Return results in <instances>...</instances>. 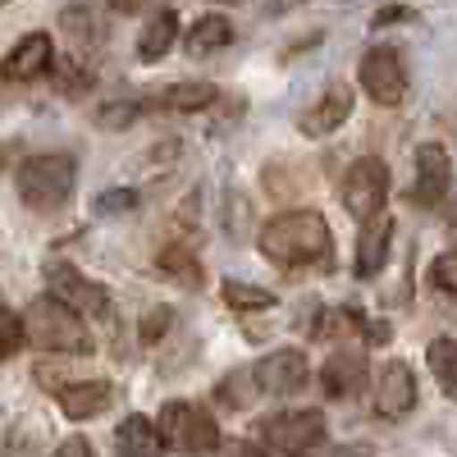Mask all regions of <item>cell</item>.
<instances>
[{"label": "cell", "instance_id": "1f68e13d", "mask_svg": "<svg viewBox=\"0 0 457 457\" xmlns=\"http://www.w3.org/2000/svg\"><path fill=\"white\" fill-rule=\"evenodd\" d=\"M398 19H416L407 5H385V10H379L375 14V28H385V23H398Z\"/></svg>", "mask_w": 457, "mask_h": 457}, {"label": "cell", "instance_id": "7a4b0ae2", "mask_svg": "<svg viewBox=\"0 0 457 457\" xmlns=\"http://www.w3.org/2000/svg\"><path fill=\"white\" fill-rule=\"evenodd\" d=\"M28 338L42 353L55 357H87L92 353V334L83 325V312H73L64 297H37L28 307Z\"/></svg>", "mask_w": 457, "mask_h": 457}, {"label": "cell", "instance_id": "9c48e42d", "mask_svg": "<svg viewBox=\"0 0 457 457\" xmlns=\"http://www.w3.org/2000/svg\"><path fill=\"white\" fill-rule=\"evenodd\" d=\"M252 370H256V385H261L265 394H297L302 385H307V375H312L307 353H297V348H275V353H265Z\"/></svg>", "mask_w": 457, "mask_h": 457}, {"label": "cell", "instance_id": "484cf974", "mask_svg": "<svg viewBox=\"0 0 457 457\" xmlns=\"http://www.w3.org/2000/svg\"><path fill=\"white\" fill-rule=\"evenodd\" d=\"M55 79H60V87H64L69 96H79V92H87V87L96 83V73H92L79 55H64V60H55Z\"/></svg>", "mask_w": 457, "mask_h": 457}, {"label": "cell", "instance_id": "836d02e7", "mask_svg": "<svg viewBox=\"0 0 457 457\" xmlns=\"http://www.w3.org/2000/svg\"><path fill=\"white\" fill-rule=\"evenodd\" d=\"M297 5H307V0H270V5H265V14H288V10H297Z\"/></svg>", "mask_w": 457, "mask_h": 457}, {"label": "cell", "instance_id": "d590c367", "mask_svg": "<svg viewBox=\"0 0 457 457\" xmlns=\"http://www.w3.org/2000/svg\"><path fill=\"white\" fill-rule=\"evenodd\" d=\"M215 5H238V0H215Z\"/></svg>", "mask_w": 457, "mask_h": 457}, {"label": "cell", "instance_id": "8992f818", "mask_svg": "<svg viewBox=\"0 0 457 457\" xmlns=\"http://www.w3.org/2000/svg\"><path fill=\"white\" fill-rule=\"evenodd\" d=\"M385 197H389V170L385 161L375 156H361L348 165V174H343V206H348L353 220H370L385 211Z\"/></svg>", "mask_w": 457, "mask_h": 457}, {"label": "cell", "instance_id": "7402d4cb", "mask_svg": "<svg viewBox=\"0 0 457 457\" xmlns=\"http://www.w3.org/2000/svg\"><path fill=\"white\" fill-rule=\"evenodd\" d=\"M426 361H430V375L439 379L444 398L457 403V343L453 338H435L430 348H426Z\"/></svg>", "mask_w": 457, "mask_h": 457}, {"label": "cell", "instance_id": "4dcf8cb0", "mask_svg": "<svg viewBox=\"0 0 457 457\" xmlns=\"http://www.w3.org/2000/svg\"><path fill=\"white\" fill-rule=\"evenodd\" d=\"M170 325H174V312H170V307H151V312L142 316V338L156 343L161 334H170Z\"/></svg>", "mask_w": 457, "mask_h": 457}, {"label": "cell", "instance_id": "83f0119b", "mask_svg": "<svg viewBox=\"0 0 457 457\" xmlns=\"http://www.w3.org/2000/svg\"><path fill=\"white\" fill-rule=\"evenodd\" d=\"M142 110H151V105H142V101H114V105H101V110H96V124L110 129V133H114V129H129Z\"/></svg>", "mask_w": 457, "mask_h": 457}, {"label": "cell", "instance_id": "5bb4252c", "mask_svg": "<svg viewBox=\"0 0 457 457\" xmlns=\"http://www.w3.org/2000/svg\"><path fill=\"white\" fill-rule=\"evenodd\" d=\"M320 385L329 398H357L366 389V353H357V348L329 353L320 366Z\"/></svg>", "mask_w": 457, "mask_h": 457}, {"label": "cell", "instance_id": "e0dca14e", "mask_svg": "<svg viewBox=\"0 0 457 457\" xmlns=\"http://www.w3.org/2000/svg\"><path fill=\"white\" fill-rule=\"evenodd\" d=\"M234 46V23H228L224 14H202L193 23V32L183 37V51L193 55V60H206L215 51H228Z\"/></svg>", "mask_w": 457, "mask_h": 457}, {"label": "cell", "instance_id": "f1b7e54d", "mask_svg": "<svg viewBox=\"0 0 457 457\" xmlns=\"http://www.w3.org/2000/svg\"><path fill=\"white\" fill-rule=\"evenodd\" d=\"M101 220H114V215H129V211H137V193L133 187H110V193H101L96 197V206H92Z\"/></svg>", "mask_w": 457, "mask_h": 457}, {"label": "cell", "instance_id": "74e56055", "mask_svg": "<svg viewBox=\"0 0 457 457\" xmlns=\"http://www.w3.org/2000/svg\"><path fill=\"white\" fill-rule=\"evenodd\" d=\"M0 5H5V0H0Z\"/></svg>", "mask_w": 457, "mask_h": 457}, {"label": "cell", "instance_id": "3957f363", "mask_svg": "<svg viewBox=\"0 0 457 457\" xmlns=\"http://www.w3.org/2000/svg\"><path fill=\"white\" fill-rule=\"evenodd\" d=\"M19 197L23 206L32 211H60L69 197H73V183H79V165H73V156H28L19 165Z\"/></svg>", "mask_w": 457, "mask_h": 457}, {"label": "cell", "instance_id": "8d00e7d4", "mask_svg": "<svg viewBox=\"0 0 457 457\" xmlns=\"http://www.w3.org/2000/svg\"><path fill=\"white\" fill-rule=\"evenodd\" d=\"M338 5H348V0H338Z\"/></svg>", "mask_w": 457, "mask_h": 457}, {"label": "cell", "instance_id": "cb8c5ba5", "mask_svg": "<svg viewBox=\"0 0 457 457\" xmlns=\"http://www.w3.org/2000/svg\"><path fill=\"white\" fill-rule=\"evenodd\" d=\"M220 297H224L238 316H247V312H270V307H275V293H270V288H256V284H243V279H224Z\"/></svg>", "mask_w": 457, "mask_h": 457}, {"label": "cell", "instance_id": "e575fe53", "mask_svg": "<svg viewBox=\"0 0 457 457\" xmlns=\"http://www.w3.org/2000/svg\"><path fill=\"white\" fill-rule=\"evenodd\" d=\"M110 10H114V14H137L142 0H110Z\"/></svg>", "mask_w": 457, "mask_h": 457}, {"label": "cell", "instance_id": "ac0fdd59", "mask_svg": "<svg viewBox=\"0 0 457 457\" xmlns=\"http://www.w3.org/2000/svg\"><path fill=\"white\" fill-rule=\"evenodd\" d=\"M156 265H161V275L174 279L179 288H202V256L187 243H165L156 252Z\"/></svg>", "mask_w": 457, "mask_h": 457}, {"label": "cell", "instance_id": "4fadbf2b", "mask_svg": "<svg viewBox=\"0 0 457 457\" xmlns=\"http://www.w3.org/2000/svg\"><path fill=\"white\" fill-rule=\"evenodd\" d=\"M51 64H55L51 37H46V32H28V37H19V42L10 46L5 64H0V73H5L10 83H32V79H42Z\"/></svg>", "mask_w": 457, "mask_h": 457}, {"label": "cell", "instance_id": "5b68a950", "mask_svg": "<svg viewBox=\"0 0 457 457\" xmlns=\"http://www.w3.org/2000/svg\"><path fill=\"white\" fill-rule=\"evenodd\" d=\"M265 453H312L325 439V416L302 407V411H275L256 426Z\"/></svg>", "mask_w": 457, "mask_h": 457}, {"label": "cell", "instance_id": "ffe728a7", "mask_svg": "<svg viewBox=\"0 0 457 457\" xmlns=\"http://www.w3.org/2000/svg\"><path fill=\"white\" fill-rule=\"evenodd\" d=\"M220 101V87L211 83H174L165 87L156 101H146L151 110H179V114H197V110H211Z\"/></svg>", "mask_w": 457, "mask_h": 457}, {"label": "cell", "instance_id": "603a6c76", "mask_svg": "<svg viewBox=\"0 0 457 457\" xmlns=\"http://www.w3.org/2000/svg\"><path fill=\"white\" fill-rule=\"evenodd\" d=\"M256 370H228L224 379H220V385H215V398H220V407H228V411H243L252 398H256Z\"/></svg>", "mask_w": 457, "mask_h": 457}, {"label": "cell", "instance_id": "4316f807", "mask_svg": "<svg viewBox=\"0 0 457 457\" xmlns=\"http://www.w3.org/2000/svg\"><path fill=\"white\" fill-rule=\"evenodd\" d=\"M23 338H28V320H19V312L10 307H0V361L14 357L23 348Z\"/></svg>", "mask_w": 457, "mask_h": 457}, {"label": "cell", "instance_id": "6da1fadb", "mask_svg": "<svg viewBox=\"0 0 457 457\" xmlns=\"http://www.w3.org/2000/svg\"><path fill=\"white\" fill-rule=\"evenodd\" d=\"M334 252L329 224L320 211H284L261 228V256L279 265V270H307V265H325Z\"/></svg>", "mask_w": 457, "mask_h": 457}, {"label": "cell", "instance_id": "44dd1931", "mask_svg": "<svg viewBox=\"0 0 457 457\" xmlns=\"http://www.w3.org/2000/svg\"><path fill=\"white\" fill-rule=\"evenodd\" d=\"M114 448L120 453H161L165 439H161L156 421H146L142 411H129L120 421V430H114Z\"/></svg>", "mask_w": 457, "mask_h": 457}, {"label": "cell", "instance_id": "9a60e30c", "mask_svg": "<svg viewBox=\"0 0 457 457\" xmlns=\"http://www.w3.org/2000/svg\"><path fill=\"white\" fill-rule=\"evenodd\" d=\"M389 238H394V220L379 211L370 220H361V238H357V261H353V270L357 279H375L379 270H385V261H389Z\"/></svg>", "mask_w": 457, "mask_h": 457}, {"label": "cell", "instance_id": "d6a6232c", "mask_svg": "<svg viewBox=\"0 0 457 457\" xmlns=\"http://www.w3.org/2000/svg\"><path fill=\"white\" fill-rule=\"evenodd\" d=\"M60 453H64V457H92V444H87V439H64Z\"/></svg>", "mask_w": 457, "mask_h": 457}, {"label": "cell", "instance_id": "52a82bcc", "mask_svg": "<svg viewBox=\"0 0 457 457\" xmlns=\"http://www.w3.org/2000/svg\"><path fill=\"white\" fill-rule=\"evenodd\" d=\"M361 87L379 105H398L407 96V69L394 46H370L361 55Z\"/></svg>", "mask_w": 457, "mask_h": 457}, {"label": "cell", "instance_id": "30bf717a", "mask_svg": "<svg viewBox=\"0 0 457 457\" xmlns=\"http://www.w3.org/2000/svg\"><path fill=\"white\" fill-rule=\"evenodd\" d=\"M416 407V375L407 361H385L379 370V385H375V411L385 416V421H403L411 416Z\"/></svg>", "mask_w": 457, "mask_h": 457}, {"label": "cell", "instance_id": "8fae6325", "mask_svg": "<svg viewBox=\"0 0 457 457\" xmlns=\"http://www.w3.org/2000/svg\"><path fill=\"white\" fill-rule=\"evenodd\" d=\"M448 187H453V161H448V151L439 142H426L421 151H416V187H411V197L421 202V206H439L448 197Z\"/></svg>", "mask_w": 457, "mask_h": 457}, {"label": "cell", "instance_id": "d6986e66", "mask_svg": "<svg viewBox=\"0 0 457 457\" xmlns=\"http://www.w3.org/2000/svg\"><path fill=\"white\" fill-rule=\"evenodd\" d=\"M179 42V14L174 10H161V14H151V23L142 28V37H137V60L142 64H156V60H165V51Z\"/></svg>", "mask_w": 457, "mask_h": 457}, {"label": "cell", "instance_id": "277c9868", "mask_svg": "<svg viewBox=\"0 0 457 457\" xmlns=\"http://www.w3.org/2000/svg\"><path fill=\"white\" fill-rule=\"evenodd\" d=\"M156 430H161L165 448H179V453H215L220 448V426L193 403H165L156 416Z\"/></svg>", "mask_w": 457, "mask_h": 457}, {"label": "cell", "instance_id": "d4e9b609", "mask_svg": "<svg viewBox=\"0 0 457 457\" xmlns=\"http://www.w3.org/2000/svg\"><path fill=\"white\" fill-rule=\"evenodd\" d=\"M60 28H64V37H73L79 46H92V42H101L96 14H92L87 5H64V10H60Z\"/></svg>", "mask_w": 457, "mask_h": 457}, {"label": "cell", "instance_id": "7c38bea8", "mask_svg": "<svg viewBox=\"0 0 457 457\" xmlns=\"http://www.w3.org/2000/svg\"><path fill=\"white\" fill-rule=\"evenodd\" d=\"M353 87H343V83H334L312 110H302L297 114V133H307V137H329V133H338L343 124L353 120Z\"/></svg>", "mask_w": 457, "mask_h": 457}, {"label": "cell", "instance_id": "2e32d148", "mask_svg": "<svg viewBox=\"0 0 457 457\" xmlns=\"http://www.w3.org/2000/svg\"><path fill=\"white\" fill-rule=\"evenodd\" d=\"M114 398V385L110 379H73V385L60 389V411L69 416V421H92V416H101Z\"/></svg>", "mask_w": 457, "mask_h": 457}, {"label": "cell", "instance_id": "ba28073f", "mask_svg": "<svg viewBox=\"0 0 457 457\" xmlns=\"http://www.w3.org/2000/svg\"><path fill=\"white\" fill-rule=\"evenodd\" d=\"M46 279H51V293L64 297L73 312H83V316H110V293L101 284L83 279L69 261H51L46 265Z\"/></svg>", "mask_w": 457, "mask_h": 457}, {"label": "cell", "instance_id": "f546056e", "mask_svg": "<svg viewBox=\"0 0 457 457\" xmlns=\"http://www.w3.org/2000/svg\"><path fill=\"white\" fill-rule=\"evenodd\" d=\"M430 279H435V288L457 293V252H444V256L430 265Z\"/></svg>", "mask_w": 457, "mask_h": 457}]
</instances>
